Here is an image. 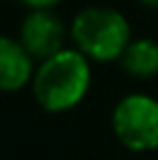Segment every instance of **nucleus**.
<instances>
[{"mask_svg": "<svg viewBox=\"0 0 158 160\" xmlns=\"http://www.w3.org/2000/svg\"><path fill=\"white\" fill-rule=\"evenodd\" d=\"M93 86V63L74 47H65L37 63L30 88L33 98L49 114L72 112L86 100Z\"/></svg>", "mask_w": 158, "mask_h": 160, "instance_id": "f257e3e1", "label": "nucleus"}, {"mask_svg": "<svg viewBox=\"0 0 158 160\" xmlns=\"http://www.w3.org/2000/svg\"><path fill=\"white\" fill-rule=\"evenodd\" d=\"M133 26L128 16L110 5H89L72 16L70 40L91 63H119L133 42Z\"/></svg>", "mask_w": 158, "mask_h": 160, "instance_id": "f03ea898", "label": "nucleus"}, {"mask_svg": "<svg viewBox=\"0 0 158 160\" xmlns=\"http://www.w3.org/2000/svg\"><path fill=\"white\" fill-rule=\"evenodd\" d=\"M112 132L133 153L158 148V98L144 91L126 93L112 107Z\"/></svg>", "mask_w": 158, "mask_h": 160, "instance_id": "7ed1b4c3", "label": "nucleus"}, {"mask_svg": "<svg viewBox=\"0 0 158 160\" xmlns=\"http://www.w3.org/2000/svg\"><path fill=\"white\" fill-rule=\"evenodd\" d=\"M70 37V28L54 9H37L21 21L19 42L30 53L35 63L51 58L54 53L65 49V40Z\"/></svg>", "mask_w": 158, "mask_h": 160, "instance_id": "20e7f679", "label": "nucleus"}, {"mask_svg": "<svg viewBox=\"0 0 158 160\" xmlns=\"http://www.w3.org/2000/svg\"><path fill=\"white\" fill-rule=\"evenodd\" d=\"M35 74V60L14 37L0 35V91L14 93L28 86Z\"/></svg>", "mask_w": 158, "mask_h": 160, "instance_id": "39448f33", "label": "nucleus"}, {"mask_svg": "<svg viewBox=\"0 0 158 160\" xmlns=\"http://www.w3.org/2000/svg\"><path fill=\"white\" fill-rule=\"evenodd\" d=\"M121 70L133 79L151 81L158 77V40L154 37H133L126 53L119 60Z\"/></svg>", "mask_w": 158, "mask_h": 160, "instance_id": "423d86ee", "label": "nucleus"}, {"mask_svg": "<svg viewBox=\"0 0 158 160\" xmlns=\"http://www.w3.org/2000/svg\"><path fill=\"white\" fill-rule=\"evenodd\" d=\"M26 7H30V12H37V9H54L63 2V0H21Z\"/></svg>", "mask_w": 158, "mask_h": 160, "instance_id": "0eeeda50", "label": "nucleus"}, {"mask_svg": "<svg viewBox=\"0 0 158 160\" xmlns=\"http://www.w3.org/2000/svg\"><path fill=\"white\" fill-rule=\"evenodd\" d=\"M140 7H146V9H158V0H135Z\"/></svg>", "mask_w": 158, "mask_h": 160, "instance_id": "6e6552de", "label": "nucleus"}]
</instances>
